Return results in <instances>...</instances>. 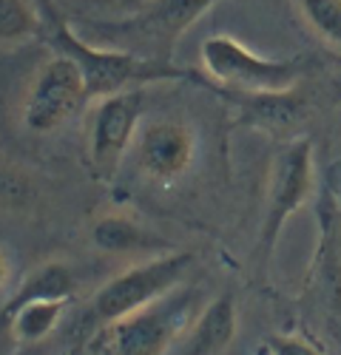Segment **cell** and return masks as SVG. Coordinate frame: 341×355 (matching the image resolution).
Returning <instances> with one entry per match:
<instances>
[{
    "label": "cell",
    "instance_id": "6da1fadb",
    "mask_svg": "<svg viewBox=\"0 0 341 355\" xmlns=\"http://www.w3.org/2000/svg\"><path fill=\"white\" fill-rule=\"evenodd\" d=\"M43 6L49 12L51 43L57 51L69 54L80 66L89 100H103V97L120 94V92H131V88H142V85H151V83H168V80H188V83H199V85L213 88L211 80H205L202 74H196L191 69L148 60V57H137V54L123 51V49L94 46L85 37H80L63 17H57V12H51V6H49V0H43Z\"/></svg>",
    "mask_w": 341,
    "mask_h": 355
},
{
    "label": "cell",
    "instance_id": "7a4b0ae2",
    "mask_svg": "<svg viewBox=\"0 0 341 355\" xmlns=\"http://www.w3.org/2000/svg\"><path fill=\"white\" fill-rule=\"evenodd\" d=\"M219 0H148L125 20L89 23L103 37V46L123 49L137 57L174 63L180 37Z\"/></svg>",
    "mask_w": 341,
    "mask_h": 355
},
{
    "label": "cell",
    "instance_id": "3957f363",
    "mask_svg": "<svg viewBox=\"0 0 341 355\" xmlns=\"http://www.w3.org/2000/svg\"><path fill=\"white\" fill-rule=\"evenodd\" d=\"M205 74L211 77L213 88L231 94H279L290 92L301 80L304 63L301 60H273V57H259L245 43L213 35L199 49Z\"/></svg>",
    "mask_w": 341,
    "mask_h": 355
},
{
    "label": "cell",
    "instance_id": "277c9868",
    "mask_svg": "<svg viewBox=\"0 0 341 355\" xmlns=\"http://www.w3.org/2000/svg\"><path fill=\"white\" fill-rule=\"evenodd\" d=\"M196 290H170L159 302L100 327L97 347L108 355H168L193 321Z\"/></svg>",
    "mask_w": 341,
    "mask_h": 355
},
{
    "label": "cell",
    "instance_id": "5b68a950",
    "mask_svg": "<svg viewBox=\"0 0 341 355\" xmlns=\"http://www.w3.org/2000/svg\"><path fill=\"white\" fill-rule=\"evenodd\" d=\"M193 264V253H162L148 261H139L134 268L123 270L120 276L108 279L91 299V318L105 327V324L120 321L142 307L159 302L162 295L177 290L185 273Z\"/></svg>",
    "mask_w": 341,
    "mask_h": 355
},
{
    "label": "cell",
    "instance_id": "8992f818",
    "mask_svg": "<svg viewBox=\"0 0 341 355\" xmlns=\"http://www.w3.org/2000/svg\"><path fill=\"white\" fill-rule=\"evenodd\" d=\"M316 188V165H313V142L293 139L281 148L270 168L268 182V202L259 230V264L268 268V259L279 242L284 225L293 214H299L313 196Z\"/></svg>",
    "mask_w": 341,
    "mask_h": 355
},
{
    "label": "cell",
    "instance_id": "52a82bcc",
    "mask_svg": "<svg viewBox=\"0 0 341 355\" xmlns=\"http://www.w3.org/2000/svg\"><path fill=\"white\" fill-rule=\"evenodd\" d=\"M85 103H89V92L80 66L69 54L57 51L35 74L23 105V123L35 134H51L80 114Z\"/></svg>",
    "mask_w": 341,
    "mask_h": 355
},
{
    "label": "cell",
    "instance_id": "ba28073f",
    "mask_svg": "<svg viewBox=\"0 0 341 355\" xmlns=\"http://www.w3.org/2000/svg\"><path fill=\"white\" fill-rule=\"evenodd\" d=\"M142 108H146V92L142 88L111 94L97 103L89 125V159L103 182H111L117 176L125 151L137 139Z\"/></svg>",
    "mask_w": 341,
    "mask_h": 355
},
{
    "label": "cell",
    "instance_id": "9c48e42d",
    "mask_svg": "<svg viewBox=\"0 0 341 355\" xmlns=\"http://www.w3.org/2000/svg\"><path fill=\"white\" fill-rule=\"evenodd\" d=\"M193 134L180 123H151L137 134V165L159 185L177 182L193 162Z\"/></svg>",
    "mask_w": 341,
    "mask_h": 355
},
{
    "label": "cell",
    "instance_id": "30bf717a",
    "mask_svg": "<svg viewBox=\"0 0 341 355\" xmlns=\"http://www.w3.org/2000/svg\"><path fill=\"white\" fill-rule=\"evenodd\" d=\"M236 302L231 293H225L188 324V330L168 349V355H225L236 336Z\"/></svg>",
    "mask_w": 341,
    "mask_h": 355
},
{
    "label": "cell",
    "instance_id": "8fae6325",
    "mask_svg": "<svg viewBox=\"0 0 341 355\" xmlns=\"http://www.w3.org/2000/svg\"><path fill=\"white\" fill-rule=\"evenodd\" d=\"M222 94L236 100V105L242 108V123L256 128L288 131L304 114V100L296 94V88L279 92V94H231V92H222Z\"/></svg>",
    "mask_w": 341,
    "mask_h": 355
},
{
    "label": "cell",
    "instance_id": "7c38bea8",
    "mask_svg": "<svg viewBox=\"0 0 341 355\" xmlns=\"http://www.w3.org/2000/svg\"><path fill=\"white\" fill-rule=\"evenodd\" d=\"M77 290V279L71 273L69 264L63 261H46L37 270H32L23 284L17 287V293L6 302L3 313H0V321L6 315H12L17 307L28 304V302H43V299H71Z\"/></svg>",
    "mask_w": 341,
    "mask_h": 355
},
{
    "label": "cell",
    "instance_id": "4fadbf2b",
    "mask_svg": "<svg viewBox=\"0 0 341 355\" xmlns=\"http://www.w3.org/2000/svg\"><path fill=\"white\" fill-rule=\"evenodd\" d=\"M91 242H94L97 250L114 253V256L162 248V242L157 239V236H151L139 222H134L131 216H123V214L100 216L91 225Z\"/></svg>",
    "mask_w": 341,
    "mask_h": 355
},
{
    "label": "cell",
    "instance_id": "5bb4252c",
    "mask_svg": "<svg viewBox=\"0 0 341 355\" xmlns=\"http://www.w3.org/2000/svg\"><path fill=\"white\" fill-rule=\"evenodd\" d=\"M71 299H43V302H28L17 307L12 315L3 318L12 338L17 344H40L49 338L57 324L63 321V313L69 310Z\"/></svg>",
    "mask_w": 341,
    "mask_h": 355
},
{
    "label": "cell",
    "instance_id": "9a60e30c",
    "mask_svg": "<svg viewBox=\"0 0 341 355\" xmlns=\"http://www.w3.org/2000/svg\"><path fill=\"white\" fill-rule=\"evenodd\" d=\"M296 6L313 35L341 51V0H296Z\"/></svg>",
    "mask_w": 341,
    "mask_h": 355
},
{
    "label": "cell",
    "instance_id": "2e32d148",
    "mask_svg": "<svg viewBox=\"0 0 341 355\" xmlns=\"http://www.w3.org/2000/svg\"><path fill=\"white\" fill-rule=\"evenodd\" d=\"M40 32L35 0H0V43H20Z\"/></svg>",
    "mask_w": 341,
    "mask_h": 355
},
{
    "label": "cell",
    "instance_id": "e0dca14e",
    "mask_svg": "<svg viewBox=\"0 0 341 355\" xmlns=\"http://www.w3.org/2000/svg\"><path fill=\"white\" fill-rule=\"evenodd\" d=\"M265 347L270 355H322L310 341H304L299 336H273V338H268Z\"/></svg>",
    "mask_w": 341,
    "mask_h": 355
},
{
    "label": "cell",
    "instance_id": "ac0fdd59",
    "mask_svg": "<svg viewBox=\"0 0 341 355\" xmlns=\"http://www.w3.org/2000/svg\"><path fill=\"white\" fill-rule=\"evenodd\" d=\"M9 282V261H6V256L0 253V287H3Z\"/></svg>",
    "mask_w": 341,
    "mask_h": 355
}]
</instances>
